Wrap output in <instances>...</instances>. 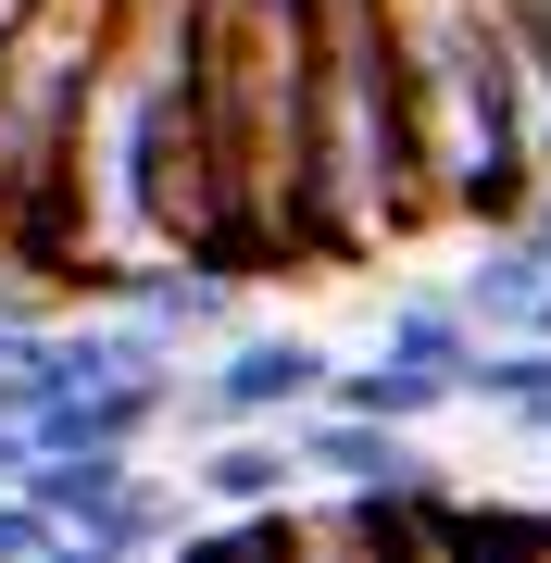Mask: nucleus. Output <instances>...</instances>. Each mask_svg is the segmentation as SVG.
Returning a JSON list of instances; mask_svg holds the SVG:
<instances>
[{
    "instance_id": "nucleus-9",
    "label": "nucleus",
    "mask_w": 551,
    "mask_h": 563,
    "mask_svg": "<svg viewBox=\"0 0 551 563\" xmlns=\"http://www.w3.org/2000/svg\"><path fill=\"white\" fill-rule=\"evenodd\" d=\"M113 313H139L164 351H225L239 339V276H213V263H139V276H101Z\"/></svg>"
},
{
    "instance_id": "nucleus-22",
    "label": "nucleus",
    "mask_w": 551,
    "mask_h": 563,
    "mask_svg": "<svg viewBox=\"0 0 551 563\" xmlns=\"http://www.w3.org/2000/svg\"><path fill=\"white\" fill-rule=\"evenodd\" d=\"M527 239H539V251H551V188H539V201H527Z\"/></svg>"
},
{
    "instance_id": "nucleus-8",
    "label": "nucleus",
    "mask_w": 551,
    "mask_h": 563,
    "mask_svg": "<svg viewBox=\"0 0 551 563\" xmlns=\"http://www.w3.org/2000/svg\"><path fill=\"white\" fill-rule=\"evenodd\" d=\"M288 439H301V476L339 488V501H427V488H439V463L414 451V426H376V413H327V401H313Z\"/></svg>"
},
{
    "instance_id": "nucleus-13",
    "label": "nucleus",
    "mask_w": 551,
    "mask_h": 563,
    "mask_svg": "<svg viewBox=\"0 0 551 563\" xmlns=\"http://www.w3.org/2000/svg\"><path fill=\"white\" fill-rule=\"evenodd\" d=\"M451 301L476 313V339H539V313H551V251L527 239V225H502V239H476V263L451 276Z\"/></svg>"
},
{
    "instance_id": "nucleus-3",
    "label": "nucleus",
    "mask_w": 551,
    "mask_h": 563,
    "mask_svg": "<svg viewBox=\"0 0 551 563\" xmlns=\"http://www.w3.org/2000/svg\"><path fill=\"white\" fill-rule=\"evenodd\" d=\"M414 225H439L427 125H414V63L388 0L313 13V263H376Z\"/></svg>"
},
{
    "instance_id": "nucleus-11",
    "label": "nucleus",
    "mask_w": 551,
    "mask_h": 563,
    "mask_svg": "<svg viewBox=\"0 0 551 563\" xmlns=\"http://www.w3.org/2000/svg\"><path fill=\"white\" fill-rule=\"evenodd\" d=\"M188 488H201L213 514H288L313 476H301V439H288V426H225V439H201Z\"/></svg>"
},
{
    "instance_id": "nucleus-7",
    "label": "nucleus",
    "mask_w": 551,
    "mask_h": 563,
    "mask_svg": "<svg viewBox=\"0 0 551 563\" xmlns=\"http://www.w3.org/2000/svg\"><path fill=\"white\" fill-rule=\"evenodd\" d=\"M339 363L301 339V325H239L201 376H188V426L201 439H225V426H301L313 401H327Z\"/></svg>"
},
{
    "instance_id": "nucleus-19",
    "label": "nucleus",
    "mask_w": 551,
    "mask_h": 563,
    "mask_svg": "<svg viewBox=\"0 0 551 563\" xmlns=\"http://www.w3.org/2000/svg\"><path fill=\"white\" fill-rule=\"evenodd\" d=\"M25 476H38V426L0 413V488H25Z\"/></svg>"
},
{
    "instance_id": "nucleus-20",
    "label": "nucleus",
    "mask_w": 551,
    "mask_h": 563,
    "mask_svg": "<svg viewBox=\"0 0 551 563\" xmlns=\"http://www.w3.org/2000/svg\"><path fill=\"white\" fill-rule=\"evenodd\" d=\"M51 563H139V551H101V539H63Z\"/></svg>"
},
{
    "instance_id": "nucleus-10",
    "label": "nucleus",
    "mask_w": 551,
    "mask_h": 563,
    "mask_svg": "<svg viewBox=\"0 0 551 563\" xmlns=\"http://www.w3.org/2000/svg\"><path fill=\"white\" fill-rule=\"evenodd\" d=\"M164 339H151V325L139 313H76V325H38V376H25V388H38V401H76V388H125V376H164ZM25 426H38V413H25Z\"/></svg>"
},
{
    "instance_id": "nucleus-4",
    "label": "nucleus",
    "mask_w": 551,
    "mask_h": 563,
    "mask_svg": "<svg viewBox=\"0 0 551 563\" xmlns=\"http://www.w3.org/2000/svg\"><path fill=\"white\" fill-rule=\"evenodd\" d=\"M125 0H25L0 51V251L38 276H88V101H101Z\"/></svg>"
},
{
    "instance_id": "nucleus-24",
    "label": "nucleus",
    "mask_w": 551,
    "mask_h": 563,
    "mask_svg": "<svg viewBox=\"0 0 551 563\" xmlns=\"http://www.w3.org/2000/svg\"><path fill=\"white\" fill-rule=\"evenodd\" d=\"M539 339H551V313H539Z\"/></svg>"
},
{
    "instance_id": "nucleus-18",
    "label": "nucleus",
    "mask_w": 551,
    "mask_h": 563,
    "mask_svg": "<svg viewBox=\"0 0 551 563\" xmlns=\"http://www.w3.org/2000/svg\"><path fill=\"white\" fill-rule=\"evenodd\" d=\"M25 376H38V325L0 313V413H38V388H25Z\"/></svg>"
},
{
    "instance_id": "nucleus-2",
    "label": "nucleus",
    "mask_w": 551,
    "mask_h": 563,
    "mask_svg": "<svg viewBox=\"0 0 551 563\" xmlns=\"http://www.w3.org/2000/svg\"><path fill=\"white\" fill-rule=\"evenodd\" d=\"M313 13L327 0L213 13V276L313 263Z\"/></svg>"
},
{
    "instance_id": "nucleus-16",
    "label": "nucleus",
    "mask_w": 551,
    "mask_h": 563,
    "mask_svg": "<svg viewBox=\"0 0 551 563\" xmlns=\"http://www.w3.org/2000/svg\"><path fill=\"white\" fill-rule=\"evenodd\" d=\"M464 401H489L502 426H527V439H551V339H489V363H476Z\"/></svg>"
},
{
    "instance_id": "nucleus-1",
    "label": "nucleus",
    "mask_w": 551,
    "mask_h": 563,
    "mask_svg": "<svg viewBox=\"0 0 551 563\" xmlns=\"http://www.w3.org/2000/svg\"><path fill=\"white\" fill-rule=\"evenodd\" d=\"M213 13L225 0H125L101 101H88V239L101 276L213 251Z\"/></svg>"
},
{
    "instance_id": "nucleus-17",
    "label": "nucleus",
    "mask_w": 551,
    "mask_h": 563,
    "mask_svg": "<svg viewBox=\"0 0 551 563\" xmlns=\"http://www.w3.org/2000/svg\"><path fill=\"white\" fill-rule=\"evenodd\" d=\"M51 551H63V526L25 501V488H0V563H51Z\"/></svg>"
},
{
    "instance_id": "nucleus-23",
    "label": "nucleus",
    "mask_w": 551,
    "mask_h": 563,
    "mask_svg": "<svg viewBox=\"0 0 551 563\" xmlns=\"http://www.w3.org/2000/svg\"><path fill=\"white\" fill-rule=\"evenodd\" d=\"M13 25H25V0H0V51H13Z\"/></svg>"
},
{
    "instance_id": "nucleus-6",
    "label": "nucleus",
    "mask_w": 551,
    "mask_h": 563,
    "mask_svg": "<svg viewBox=\"0 0 551 563\" xmlns=\"http://www.w3.org/2000/svg\"><path fill=\"white\" fill-rule=\"evenodd\" d=\"M25 501H38L63 539H101V551H139V563H164L188 539V526H176V488H151L139 451H38Z\"/></svg>"
},
{
    "instance_id": "nucleus-5",
    "label": "nucleus",
    "mask_w": 551,
    "mask_h": 563,
    "mask_svg": "<svg viewBox=\"0 0 551 563\" xmlns=\"http://www.w3.org/2000/svg\"><path fill=\"white\" fill-rule=\"evenodd\" d=\"M401 13V63H414V125H427V176H439V225H527L539 163H527V25L514 0H388Z\"/></svg>"
},
{
    "instance_id": "nucleus-21",
    "label": "nucleus",
    "mask_w": 551,
    "mask_h": 563,
    "mask_svg": "<svg viewBox=\"0 0 551 563\" xmlns=\"http://www.w3.org/2000/svg\"><path fill=\"white\" fill-rule=\"evenodd\" d=\"M514 13H527V38H539V51H551V0H514Z\"/></svg>"
},
{
    "instance_id": "nucleus-12",
    "label": "nucleus",
    "mask_w": 551,
    "mask_h": 563,
    "mask_svg": "<svg viewBox=\"0 0 551 563\" xmlns=\"http://www.w3.org/2000/svg\"><path fill=\"white\" fill-rule=\"evenodd\" d=\"M164 413H188V376H125V388H76V401H38V451H139Z\"/></svg>"
},
{
    "instance_id": "nucleus-15",
    "label": "nucleus",
    "mask_w": 551,
    "mask_h": 563,
    "mask_svg": "<svg viewBox=\"0 0 551 563\" xmlns=\"http://www.w3.org/2000/svg\"><path fill=\"white\" fill-rule=\"evenodd\" d=\"M451 401H464V388L427 376V363H401V351H364V363L327 376V413H376V426H427V413H451Z\"/></svg>"
},
{
    "instance_id": "nucleus-25",
    "label": "nucleus",
    "mask_w": 551,
    "mask_h": 563,
    "mask_svg": "<svg viewBox=\"0 0 551 563\" xmlns=\"http://www.w3.org/2000/svg\"><path fill=\"white\" fill-rule=\"evenodd\" d=\"M539 451H551V439H539Z\"/></svg>"
},
{
    "instance_id": "nucleus-14",
    "label": "nucleus",
    "mask_w": 551,
    "mask_h": 563,
    "mask_svg": "<svg viewBox=\"0 0 551 563\" xmlns=\"http://www.w3.org/2000/svg\"><path fill=\"white\" fill-rule=\"evenodd\" d=\"M376 351L427 363V376H451V388H476V363H489V339H476V313L451 301V288H401V301H388V339H376Z\"/></svg>"
}]
</instances>
